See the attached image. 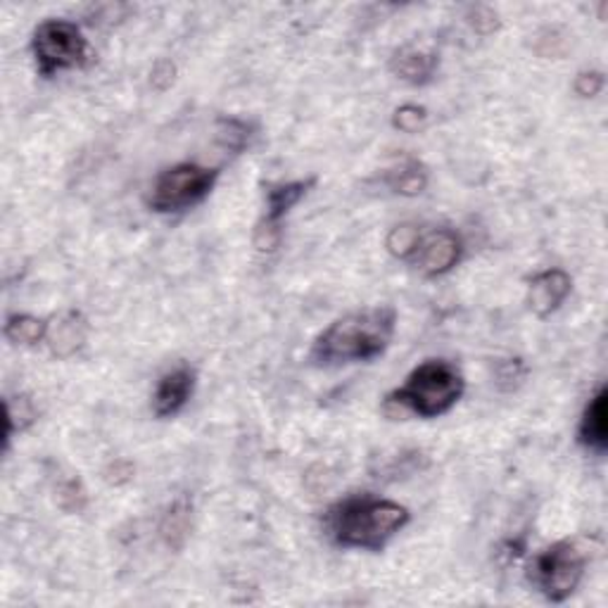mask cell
I'll list each match as a JSON object with an SVG mask.
<instances>
[{"label": "cell", "instance_id": "obj_1", "mask_svg": "<svg viewBox=\"0 0 608 608\" xmlns=\"http://www.w3.org/2000/svg\"><path fill=\"white\" fill-rule=\"evenodd\" d=\"M412 513L407 506L373 494H353L333 504L323 525L337 547L381 551L404 525Z\"/></svg>", "mask_w": 608, "mask_h": 608}, {"label": "cell", "instance_id": "obj_2", "mask_svg": "<svg viewBox=\"0 0 608 608\" xmlns=\"http://www.w3.org/2000/svg\"><path fill=\"white\" fill-rule=\"evenodd\" d=\"M397 312L393 307H371L333 321L312 347L317 367L371 361L381 357L395 335Z\"/></svg>", "mask_w": 608, "mask_h": 608}, {"label": "cell", "instance_id": "obj_3", "mask_svg": "<svg viewBox=\"0 0 608 608\" xmlns=\"http://www.w3.org/2000/svg\"><path fill=\"white\" fill-rule=\"evenodd\" d=\"M466 381L454 363L444 359H428L409 373L407 383L388 397V409L400 416L414 414L421 418H438L448 414L462 400Z\"/></svg>", "mask_w": 608, "mask_h": 608}, {"label": "cell", "instance_id": "obj_4", "mask_svg": "<svg viewBox=\"0 0 608 608\" xmlns=\"http://www.w3.org/2000/svg\"><path fill=\"white\" fill-rule=\"evenodd\" d=\"M585 565L587 553L573 539H561L537 553L530 565V580L547 601L561 604L583 583Z\"/></svg>", "mask_w": 608, "mask_h": 608}, {"label": "cell", "instance_id": "obj_5", "mask_svg": "<svg viewBox=\"0 0 608 608\" xmlns=\"http://www.w3.org/2000/svg\"><path fill=\"white\" fill-rule=\"evenodd\" d=\"M219 179V169L200 165H177L159 174L151 191V210L157 214H179L200 205Z\"/></svg>", "mask_w": 608, "mask_h": 608}, {"label": "cell", "instance_id": "obj_6", "mask_svg": "<svg viewBox=\"0 0 608 608\" xmlns=\"http://www.w3.org/2000/svg\"><path fill=\"white\" fill-rule=\"evenodd\" d=\"M32 52L40 76L50 79L62 70L84 64L88 56V40L76 24L67 20H48L38 24L32 40Z\"/></svg>", "mask_w": 608, "mask_h": 608}, {"label": "cell", "instance_id": "obj_7", "mask_svg": "<svg viewBox=\"0 0 608 608\" xmlns=\"http://www.w3.org/2000/svg\"><path fill=\"white\" fill-rule=\"evenodd\" d=\"M464 242L452 228H436L430 234H421L412 262L421 269L426 276H442L462 260Z\"/></svg>", "mask_w": 608, "mask_h": 608}, {"label": "cell", "instance_id": "obj_8", "mask_svg": "<svg viewBox=\"0 0 608 608\" xmlns=\"http://www.w3.org/2000/svg\"><path fill=\"white\" fill-rule=\"evenodd\" d=\"M573 290V278L563 269H547L537 274L528 286V307L539 319L551 317Z\"/></svg>", "mask_w": 608, "mask_h": 608}, {"label": "cell", "instance_id": "obj_9", "mask_svg": "<svg viewBox=\"0 0 608 608\" xmlns=\"http://www.w3.org/2000/svg\"><path fill=\"white\" fill-rule=\"evenodd\" d=\"M195 371L191 367H177L159 378L153 395V412L157 418L177 416L193 397Z\"/></svg>", "mask_w": 608, "mask_h": 608}, {"label": "cell", "instance_id": "obj_10", "mask_svg": "<svg viewBox=\"0 0 608 608\" xmlns=\"http://www.w3.org/2000/svg\"><path fill=\"white\" fill-rule=\"evenodd\" d=\"M577 442L594 454H604L608 448V393L599 388L589 400L583 418H580Z\"/></svg>", "mask_w": 608, "mask_h": 608}, {"label": "cell", "instance_id": "obj_11", "mask_svg": "<svg viewBox=\"0 0 608 608\" xmlns=\"http://www.w3.org/2000/svg\"><path fill=\"white\" fill-rule=\"evenodd\" d=\"M312 186H314V179L269 186L266 188V219L260 231H257V236H262V234L278 236V224L283 216H286L297 205V202L307 195V191Z\"/></svg>", "mask_w": 608, "mask_h": 608}, {"label": "cell", "instance_id": "obj_12", "mask_svg": "<svg viewBox=\"0 0 608 608\" xmlns=\"http://www.w3.org/2000/svg\"><path fill=\"white\" fill-rule=\"evenodd\" d=\"M390 67H393V72L400 79L407 81V84L424 86L432 79V74H436L438 58L421 48L407 46L395 52V58H393V62H390Z\"/></svg>", "mask_w": 608, "mask_h": 608}, {"label": "cell", "instance_id": "obj_13", "mask_svg": "<svg viewBox=\"0 0 608 608\" xmlns=\"http://www.w3.org/2000/svg\"><path fill=\"white\" fill-rule=\"evenodd\" d=\"M46 337L52 347V353H56L58 357H72L76 349L84 345L86 326L76 312H67L58 319L56 326H50L48 323Z\"/></svg>", "mask_w": 608, "mask_h": 608}, {"label": "cell", "instance_id": "obj_14", "mask_svg": "<svg viewBox=\"0 0 608 608\" xmlns=\"http://www.w3.org/2000/svg\"><path fill=\"white\" fill-rule=\"evenodd\" d=\"M388 183L395 193L412 198V195L424 193V188L428 183V174L421 165H418V162L409 159V162H404V165H400V169L390 171Z\"/></svg>", "mask_w": 608, "mask_h": 608}, {"label": "cell", "instance_id": "obj_15", "mask_svg": "<svg viewBox=\"0 0 608 608\" xmlns=\"http://www.w3.org/2000/svg\"><path fill=\"white\" fill-rule=\"evenodd\" d=\"M48 335V323L29 314L10 317L5 323V337L17 345H36Z\"/></svg>", "mask_w": 608, "mask_h": 608}, {"label": "cell", "instance_id": "obj_16", "mask_svg": "<svg viewBox=\"0 0 608 608\" xmlns=\"http://www.w3.org/2000/svg\"><path fill=\"white\" fill-rule=\"evenodd\" d=\"M188 518H191V506H188L183 499H179V502L169 509L165 521H162V535H165L169 547L181 545V539L188 530Z\"/></svg>", "mask_w": 608, "mask_h": 608}, {"label": "cell", "instance_id": "obj_17", "mask_svg": "<svg viewBox=\"0 0 608 608\" xmlns=\"http://www.w3.org/2000/svg\"><path fill=\"white\" fill-rule=\"evenodd\" d=\"M418 238H421V231H418L416 226L409 224H402L397 228H393L388 236V250L390 254H395L397 260H412L416 246H418Z\"/></svg>", "mask_w": 608, "mask_h": 608}, {"label": "cell", "instance_id": "obj_18", "mask_svg": "<svg viewBox=\"0 0 608 608\" xmlns=\"http://www.w3.org/2000/svg\"><path fill=\"white\" fill-rule=\"evenodd\" d=\"M426 107H418V105H402L400 110L395 112V127L404 133H416L426 124Z\"/></svg>", "mask_w": 608, "mask_h": 608}, {"label": "cell", "instance_id": "obj_19", "mask_svg": "<svg viewBox=\"0 0 608 608\" xmlns=\"http://www.w3.org/2000/svg\"><path fill=\"white\" fill-rule=\"evenodd\" d=\"M601 88H604V76L599 72H585L575 81V91L583 98H594Z\"/></svg>", "mask_w": 608, "mask_h": 608}, {"label": "cell", "instance_id": "obj_20", "mask_svg": "<svg viewBox=\"0 0 608 608\" xmlns=\"http://www.w3.org/2000/svg\"><path fill=\"white\" fill-rule=\"evenodd\" d=\"M5 416H8L5 418V450H8L12 436H15V409H12V404H8V414ZM20 421H22L24 428L34 421V407H32L29 402H26L24 409H20Z\"/></svg>", "mask_w": 608, "mask_h": 608}]
</instances>
